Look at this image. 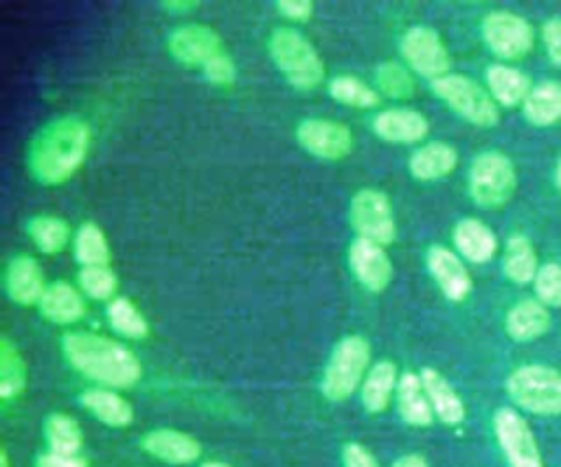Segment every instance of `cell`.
<instances>
[{
    "label": "cell",
    "instance_id": "6da1fadb",
    "mask_svg": "<svg viewBox=\"0 0 561 467\" xmlns=\"http://www.w3.org/2000/svg\"><path fill=\"white\" fill-rule=\"evenodd\" d=\"M90 140V127L79 116L68 114L48 121L28 143L26 164L31 178L46 186L68 182L85 162Z\"/></svg>",
    "mask_w": 561,
    "mask_h": 467
},
{
    "label": "cell",
    "instance_id": "7a4b0ae2",
    "mask_svg": "<svg viewBox=\"0 0 561 467\" xmlns=\"http://www.w3.org/2000/svg\"><path fill=\"white\" fill-rule=\"evenodd\" d=\"M64 360L81 377L103 388H131L142 377L140 360L123 342L92 331H68L61 338Z\"/></svg>",
    "mask_w": 561,
    "mask_h": 467
},
{
    "label": "cell",
    "instance_id": "3957f363",
    "mask_svg": "<svg viewBox=\"0 0 561 467\" xmlns=\"http://www.w3.org/2000/svg\"><path fill=\"white\" fill-rule=\"evenodd\" d=\"M267 53L285 77L298 90H313L324 79V64L316 46L296 29L280 26L267 37Z\"/></svg>",
    "mask_w": 561,
    "mask_h": 467
},
{
    "label": "cell",
    "instance_id": "277c9868",
    "mask_svg": "<svg viewBox=\"0 0 561 467\" xmlns=\"http://www.w3.org/2000/svg\"><path fill=\"white\" fill-rule=\"evenodd\" d=\"M370 342L359 335L351 333L344 335L331 351L322 379L320 392L329 401H346L357 388H362L366 373L370 371Z\"/></svg>",
    "mask_w": 561,
    "mask_h": 467
},
{
    "label": "cell",
    "instance_id": "5b68a950",
    "mask_svg": "<svg viewBox=\"0 0 561 467\" xmlns=\"http://www.w3.org/2000/svg\"><path fill=\"white\" fill-rule=\"evenodd\" d=\"M506 392L517 408L539 414H561V371L546 364L517 366L506 377Z\"/></svg>",
    "mask_w": 561,
    "mask_h": 467
},
{
    "label": "cell",
    "instance_id": "8992f818",
    "mask_svg": "<svg viewBox=\"0 0 561 467\" xmlns=\"http://www.w3.org/2000/svg\"><path fill=\"white\" fill-rule=\"evenodd\" d=\"M469 197L482 208L504 206L517 189V171L513 160L502 151H482L469 167Z\"/></svg>",
    "mask_w": 561,
    "mask_h": 467
},
{
    "label": "cell",
    "instance_id": "52a82bcc",
    "mask_svg": "<svg viewBox=\"0 0 561 467\" xmlns=\"http://www.w3.org/2000/svg\"><path fill=\"white\" fill-rule=\"evenodd\" d=\"M434 94L460 118L476 127H495L500 121V110L489 90H484L478 81L449 72L432 83Z\"/></svg>",
    "mask_w": 561,
    "mask_h": 467
},
{
    "label": "cell",
    "instance_id": "ba28073f",
    "mask_svg": "<svg viewBox=\"0 0 561 467\" xmlns=\"http://www.w3.org/2000/svg\"><path fill=\"white\" fill-rule=\"evenodd\" d=\"M480 35L486 48L506 61L524 59L535 44V31L526 18L513 11H491L482 18Z\"/></svg>",
    "mask_w": 561,
    "mask_h": 467
},
{
    "label": "cell",
    "instance_id": "9c48e42d",
    "mask_svg": "<svg viewBox=\"0 0 561 467\" xmlns=\"http://www.w3.org/2000/svg\"><path fill=\"white\" fill-rule=\"evenodd\" d=\"M348 221L357 237L388 246L397 237L394 213L388 195L379 189H359L348 204Z\"/></svg>",
    "mask_w": 561,
    "mask_h": 467
},
{
    "label": "cell",
    "instance_id": "30bf717a",
    "mask_svg": "<svg viewBox=\"0 0 561 467\" xmlns=\"http://www.w3.org/2000/svg\"><path fill=\"white\" fill-rule=\"evenodd\" d=\"M401 57L410 70H414L419 77L430 79L432 83L451 70V57L449 50L438 35V31L416 24L410 26L399 44Z\"/></svg>",
    "mask_w": 561,
    "mask_h": 467
},
{
    "label": "cell",
    "instance_id": "8fae6325",
    "mask_svg": "<svg viewBox=\"0 0 561 467\" xmlns=\"http://www.w3.org/2000/svg\"><path fill=\"white\" fill-rule=\"evenodd\" d=\"M493 432L508 467H543L539 445L526 419L513 408H497Z\"/></svg>",
    "mask_w": 561,
    "mask_h": 467
},
{
    "label": "cell",
    "instance_id": "7c38bea8",
    "mask_svg": "<svg viewBox=\"0 0 561 467\" xmlns=\"http://www.w3.org/2000/svg\"><path fill=\"white\" fill-rule=\"evenodd\" d=\"M298 145L320 160H342L353 147V132L333 118H305L296 127Z\"/></svg>",
    "mask_w": 561,
    "mask_h": 467
},
{
    "label": "cell",
    "instance_id": "4fadbf2b",
    "mask_svg": "<svg viewBox=\"0 0 561 467\" xmlns=\"http://www.w3.org/2000/svg\"><path fill=\"white\" fill-rule=\"evenodd\" d=\"M169 55L188 68H204L213 57L226 50L219 33L206 24H182L167 37Z\"/></svg>",
    "mask_w": 561,
    "mask_h": 467
},
{
    "label": "cell",
    "instance_id": "5bb4252c",
    "mask_svg": "<svg viewBox=\"0 0 561 467\" xmlns=\"http://www.w3.org/2000/svg\"><path fill=\"white\" fill-rule=\"evenodd\" d=\"M346 259H348V267H351L353 276L366 292L379 294L390 285L392 263H390V257L383 246H379L370 239H364V237H355L348 243Z\"/></svg>",
    "mask_w": 561,
    "mask_h": 467
},
{
    "label": "cell",
    "instance_id": "9a60e30c",
    "mask_svg": "<svg viewBox=\"0 0 561 467\" xmlns=\"http://www.w3.org/2000/svg\"><path fill=\"white\" fill-rule=\"evenodd\" d=\"M140 447L145 454L167 465H191L202 456L199 441L175 428H156L145 432Z\"/></svg>",
    "mask_w": 561,
    "mask_h": 467
},
{
    "label": "cell",
    "instance_id": "2e32d148",
    "mask_svg": "<svg viewBox=\"0 0 561 467\" xmlns=\"http://www.w3.org/2000/svg\"><path fill=\"white\" fill-rule=\"evenodd\" d=\"M425 265L445 298L460 303L469 296L471 276L462 259L454 250L445 246H430L425 252Z\"/></svg>",
    "mask_w": 561,
    "mask_h": 467
},
{
    "label": "cell",
    "instance_id": "e0dca14e",
    "mask_svg": "<svg viewBox=\"0 0 561 467\" xmlns=\"http://www.w3.org/2000/svg\"><path fill=\"white\" fill-rule=\"evenodd\" d=\"M46 289L44 272L35 257L13 254L4 267V292L11 303L20 307H33L39 303Z\"/></svg>",
    "mask_w": 561,
    "mask_h": 467
},
{
    "label": "cell",
    "instance_id": "ac0fdd59",
    "mask_svg": "<svg viewBox=\"0 0 561 467\" xmlns=\"http://www.w3.org/2000/svg\"><path fill=\"white\" fill-rule=\"evenodd\" d=\"M373 132L392 145H412L427 136V118L412 107H386L379 110L370 121Z\"/></svg>",
    "mask_w": 561,
    "mask_h": 467
},
{
    "label": "cell",
    "instance_id": "d6986e66",
    "mask_svg": "<svg viewBox=\"0 0 561 467\" xmlns=\"http://www.w3.org/2000/svg\"><path fill=\"white\" fill-rule=\"evenodd\" d=\"M39 316L53 324L68 327L85 316L83 292L66 281H53L46 285L39 303Z\"/></svg>",
    "mask_w": 561,
    "mask_h": 467
},
{
    "label": "cell",
    "instance_id": "ffe728a7",
    "mask_svg": "<svg viewBox=\"0 0 561 467\" xmlns=\"http://www.w3.org/2000/svg\"><path fill=\"white\" fill-rule=\"evenodd\" d=\"M79 401L88 414L107 428H127L134 421L131 403L114 388L90 386L79 395Z\"/></svg>",
    "mask_w": 561,
    "mask_h": 467
},
{
    "label": "cell",
    "instance_id": "44dd1931",
    "mask_svg": "<svg viewBox=\"0 0 561 467\" xmlns=\"http://www.w3.org/2000/svg\"><path fill=\"white\" fill-rule=\"evenodd\" d=\"M458 164V151L443 140H432L412 151L408 160V171L414 180L436 182L447 178Z\"/></svg>",
    "mask_w": 561,
    "mask_h": 467
},
{
    "label": "cell",
    "instance_id": "7402d4cb",
    "mask_svg": "<svg viewBox=\"0 0 561 467\" xmlns=\"http://www.w3.org/2000/svg\"><path fill=\"white\" fill-rule=\"evenodd\" d=\"M454 246L462 259L469 263H486L497 252L495 232L476 217H465L454 226Z\"/></svg>",
    "mask_w": 561,
    "mask_h": 467
},
{
    "label": "cell",
    "instance_id": "603a6c76",
    "mask_svg": "<svg viewBox=\"0 0 561 467\" xmlns=\"http://www.w3.org/2000/svg\"><path fill=\"white\" fill-rule=\"evenodd\" d=\"M399 368L392 360H379L370 366V371L364 377V384L359 388V399L362 408L368 414H381L392 397L397 395V384H399Z\"/></svg>",
    "mask_w": 561,
    "mask_h": 467
},
{
    "label": "cell",
    "instance_id": "cb8c5ba5",
    "mask_svg": "<svg viewBox=\"0 0 561 467\" xmlns=\"http://www.w3.org/2000/svg\"><path fill=\"white\" fill-rule=\"evenodd\" d=\"M419 375L430 399V406L434 410V417L445 425H460L465 421V403L460 395L454 390V386L447 381V377L430 366L421 368Z\"/></svg>",
    "mask_w": 561,
    "mask_h": 467
},
{
    "label": "cell",
    "instance_id": "d4e9b609",
    "mask_svg": "<svg viewBox=\"0 0 561 467\" xmlns=\"http://www.w3.org/2000/svg\"><path fill=\"white\" fill-rule=\"evenodd\" d=\"M394 401H397L401 421L412 428H427L436 419L419 373H412V371L401 373Z\"/></svg>",
    "mask_w": 561,
    "mask_h": 467
},
{
    "label": "cell",
    "instance_id": "484cf974",
    "mask_svg": "<svg viewBox=\"0 0 561 467\" xmlns=\"http://www.w3.org/2000/svg\"><path fill=\"white\" fill-rule=\"evenodd\" d=\"M550 327V311L537 298L517 300L504 318V329L515 342H533Z\"/></svg>",
    "mask_w": 561,
    "mask_h": 467
},
{
    "label": "cell",
    "instance_id": "4316f807",
    "mask_svg": "<svg viewBox=\"0 0 561 467\" xmlns=\"http://www.w3.org/2000/svg\"><path fill=\"white\" fill-rule=\"evenodd\" d=\"M486 88L497 105L517 107L526 101L533 83L522 70L508 64H491L486 68Z\"/></svg>",
    "mask_w": 561,
    "mask_h": 467
},
{
    "label": "cell",
    "instance_id": "83f0119b",
    "mask_svg": "<svg viewBox=\"0 0 561 467\" xmlns=\"http://www.w3.org/2000/svg\"><path fill=\"white\" fill-rule=\"evenodd\" d=\"M522 114L535 127L557 125L561 121V83L552 79L535 83L522 103Z\"/></svg>",
    "mask_w": 561,
    "mask_h": 467
},
{
    "label": "cell",
    "instance_id": "f1b7e54d",
    "mask_svg": "<svg viewBox=\"0 0 561 467\" xmlns=\"http://www.w3.org/2000/svg\"><path fill=\"white\" fill-rule=\"evenodd\" d=\"M502 270H504V276L515 285H526L535 281L539 272V261H537V250L526 235L515 232L506 239L504 254H502Z\"/></svg>",
    "mask_w": 561,
    "mask_h": 467
},
{
    "label": "cell",
    "instance_id": "f546056e",
    "mask_svg": "<svg viewBox=\"0 0 561 467\" xmlns=\"http://www.w3.org/2000/svg\"><path fill=\"white\" fill-rule=\"evenodd\" d=\"M26 232L31 237V241L35 243V248L44 254H59L66 250V246L70 243V237H75L70 232V226L66 219L50 215V213H39L33 215L26 221Z\"/></svg>",
    "mask_w": 561,
    "mask_h": 467
},
{
    "label": "cell",
    "instance_id": "4dcf8cb0",
    "mask_svg": "<svg viewBox=\"0 0 561 467\" xmlns=\"http://www.w3.org/2000/svg\"><path fill=\"white\" fill-rule=\"evenodd\" d=\"M26 362L18 344L9 338H0V399L13 401L26 388Z\"/></svg>",
    "mask_w": 561,
    "mask_h": 467
},
{
    "label": "cell",
    "instance_id": "1f68e13d",
    "mask_svg": "<svg viewBox=\"0 0 561 467\" xmlns=\"http://www.w3.org/2000/svg\"><path fill=\"white\" fill-rule=\"evenodd\" d=\"M44 441L46 449L59 454H81L83 430L79 421L66 412H50L44 419Z\"/></svg>",
    "mask_w": 561,
    "mask_h": 467
},
{
    "label": "cell",
    "instance_id": "d6a6232c",
    "mask_svg": "<svg viewBox=\"0 0 561 467\" xmlns=\"http://www.w3.org/2000/svg\"><path fill=\"white\" fill-rule=\"evenodd\" d=\"M72 254L81 267L88 265H107L110 263V243L105 232L94 221H83L72 237Z\"/></svg>",
    "mask_w": 561,
    "mask_h": 467
},
{
    "label": "cell",
    "instance_id": "836d02e7",
    "mask_svg": "<svg viewBox=\"0 0 561 467\" xmlns=\"http://www.w3.org/2000/svg\"><path fill=\"white\" fill-rule=\"evenodd\" d=\"M107 316V324L112 327V331H116L118 335L127 338V340H145L149 335V322L142 316V311L125 296H116L107 303L105 309Z\"/></svg>",
    "mask_w": 561,
    "mask_h": 467
},
{
    "label": "cell",
    "instance_id": "e575fe53",
    "mask_svg": "<svg viewBox=\"0 0 561 467\" xmlns=\"http://www.w3.org/2000/svg\"><path fill=\"white\" fill-rule=\"evenodd\" d=\"M329 94L333 101L357 107V110H370L381 103V94L370 88L366 81L353 75H337L329 81Z\"/></svg>",
    "mask_w": 561,
    "mask_h": 467
},
{
    "label": "cell",
    "instance_id": "d590c367",
    "mask_svg": "<svg viewBox=\"0 0 561 467\" xmlns=\"http://www.w3.org/2000/svg\"><path fill=\"white\" fill-rule=\"evenodd\" d=\"M375 90L388 99H410L414 94V79L408 66L399 61H383L375 70Z\"/></svg>",
    "mask_w": 561,
    "mask_h": 467
},
{
    "label": "cell",
    "instance_id": "8d00e7d4",
    "mask_svg": "<svg viewBox=\"0 0 561 467\" xmlns=\"http://www.w3.org/2000/svg\"><path fill=\"white\" fill-rule=\"evenodd\" d=\"M77 283L79 289L83 292V296L92 298V300H112L116 298L114 292L118 287V278L112 272L110 265H88L81 267L77 274Z\"/></svg>",
    "mask_w": 561,
    "mask_h": 467
},
{
    "label": "cell",
    "instance_id": "74e56055",
    "mask_svg": "<svg viewBox=\"0 0 561 467\" xmlns=\"http://www.w3.org/2000/svg\"><path fill=\"white\" fill-rule=\"evenodd\" d=\"M537 300L546 307H561V265L550 261L539 265V272L533 281Z\"/></svg>",
    "mask_w": 561,
    "mask_h": 467
},
{
    "label": "cell",
    "instance_id": "f35d334b",
    "mask_svg": "<svg viewBox=\"0 0 561 467\" xmlns=\"http://www.w3.org/2000/svg\"><path fill=\"white\" fill-rule=\"evenodd\" d=\"M202 75L208 83L213 86H221V88H228L234 83L237 79V66L232 61V57L228 55V50L219 53L217 57H213L204 68H202Z\"/></svg>",
    "mask_w": 561,
    "mask_h": 467
},
{
    "label": "cell",
    "instance_id": "ab89813d",
    "mask_svg": "<svg viewBox=\"0 0 561 467\" xmlns=\"http://www.w3.org/2000/svg\"><path fill=\"white\" fill-rule=\"evenodd\" d=\"M541 39L548 59L554 66H561V15H554L543 22L541 26Z\"/></svg>",
    "mask_w": 561,
    "mask_h": 467
},
{
    "label": "cell",
    "instance_id": "60d3db41",
    "mask_svg": "<svg viewBox=\"0 0 561 467\" xmlns=\"http://www.w3.org/2000/svg\"><path fill=\"white\" fill-rule=\"evenodd\" d=\"M33 467H90V463L83 454H59L44 449L35 456Z\"/></svg>",
    "mask_w": 561,
    "mask_h": 467
},
{
    "label": "cell",
    "instance_id": "b9f144b4",
    "mask_svg": "<svg viewBox=\"0 0 561 467\" xmlns=\"http://www.w3.org/2000/svg\"><path fill=\"white\" fill-rule=\"evenodd\" d=\"M342 467H379V463L366 445L351 441L342 447Z\"/></svg>",
    "mask_w": 561,
    "mask_h": 467
},
{
    "label": "cell",
    "instance_id": "7bdbcfd3",
    "mask_svg": "<svg viewBox=\"0 0 561 467\" xmlns=\"http://www.w3.org/2000/svg\"><path fill=\"white\" fill-rule=\"evenodd\" d=\"M276 11L291 22H307L313 13V4L309 0H278Z\"/></svg>",
    "mask_w": 561,
    "mask_h": 467
},
{
    "label": "cell",
    "instance_id": "ee69618b",
    "mask_svg": "<svg viewBox=\"0 0 561 467\" xmlns=\"http://www.w3.org/2000/svg\"><path fill=\"white\" fill-rule=\"evenodd\" d=\"M199 7V2L195 0H164L160 2V9L171 13V15H184V13H191Z\"/></svg>",
    "mask_w": 561,
    "mask_h": 467
},
{
    "label": "cell",
    "instance_id": "f6af8a7d",
    "mask_svg": "<svg viewBox=\"0 0 561 467\" xmlns=\"http://www.w3.org/2000/svg\"><path fill=\"white\" fill-rule=\"evenodd\" d=\"M390 467H430L421 454H403Z\"/></svg>",
    "mask_w": 561,
    "mask_h": 467
},
{
    "label": "cell",
    "instance_id": "bcb514c9",
    "mask_svg": "<svg viewBox=\"0 0 561 467\" xmlns=\"http://www.w3.org/2000/svg\"><path fill=\"white\" fill-rule=\"evenodd\" d=\"M554 184H557V189H559V193H561V156H559L557 167H554Z\"/></svg>",
    "mask_w": 561,
    "mask_h": 467
},
{
    "label": "cell",
    "instance_id": "7dc6e473",
    "mask_svg": "<svg viewBox=\"0 0 561 467\" xmlns=\"http://www.w3.org/2000/svg\"><path fill=\"white\" fill-rule=\"evenodd\" d=\"M0 467H11V460H9V452H7V447H0Z\"/></svg>",
    "mask_w": 561,
    "mask_h": 467
},
{
    "label": "cell",
    "instance_id": "c3c4849f",
    "mask_svg": "<svg viewBox=\"0 0 561 467\" xmlns=\"http://www.w3.org/2000/svg\"><path fill=\"white\" fill-rule=\"evenodd\" d=\"M199 467H232V465H228V463H224V460H206V463H202Z\"/></svg>",
    "mask_w": 561,
    "mask_h": 467
}]
</instances>
